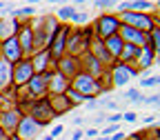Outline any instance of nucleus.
<instances>
[{
  "label": "nucleus",
  "mask_w": 160,
  "mask_h": 140,
  "mask_svg": "<svg viewBox=\"0 0 160 140\" xmlns=\"http://www.w3.org/2000/svg\"><path fill=\"white\" fill-rule=\"evenodd\" d=\"M31 76H33L31 60H22V62H18V65H16V76H13L16 85H25V82H29V78H31Z\"/></svg>",
  "instance_id": "5"
},
{
  "label": "nucleus",
  "mask_w": 160,
  "mask_h": 140,
  "mask_svg": "<svg viewBox=\"0 0 160 140\" xmlns=\"http://www.w3.org/2000/svg\"><path fill=\"white\" fill-rule=\"evenodd\" d=\"M122 20L127 22V27H131V29H136V31H149V29H156L153 27V22H151V18L149 16H142V13H129V11H125L122 13Z\"/></svg>",
  "instance_id": "1"
},
{
  "label": "nucleus",
  "mask_w": 160,
  "mask_h": 140,
  "mask_svg": "<svg viewBox=\"0 0 160 140\" xmlns=\"http://www.w3.org/2000/svg\"><path fill=\"white\" fill-rule=\"evenodd\" d=\"M20 51H27L31 53L33 51V29H22V33H20Z\"/></svg>",
  "instance_id": "13"
},
{
  "label": "nucleus",
  "mask_w": 160,
  "mask_h": 140,
  "mask_svg": "<svg viewBox=\"0 0 160 140\" xmlns=\"http://www.w3.org/2000/svg\"><path fill=\"white\" fill-rule=\"evenodd\" d=\"M58 16H60V18H73V16H76V11H73L71 7H62V9L58 11Z\"/></svg>",
  "instance_id": "25"
},
{
  "label": "nucleus",
  "mask_w": 160,
  "mask_h": 140,
  "mask_svg": "<svg viewBox=\"0 0 160 140\" xmlns=\"http://www.w3.org/2000/svg\"><path fill=\"white\" fill-rule=\"evenodd\" d=\"M122 47H125V42L120 40V36H111V38H107V51H109V56H120Z\"/></svg>",
  "instance_id": "16"
},
{
  "label": "nucleus",
  "mask_w": 160,
  "mask_h": 140,
  "mask_svg": "<svg viewBox=\"0 0 160 140\" xmlns=\"http://www.w3.org/2000/svg\"><path fill=\"white\" fill-rule=\"evenodd\" d=\"M116 129H118V127H116V125H109V127H107V129H105V133H113V131H116Z\"/></svg>",
  "instance_id": "36"
},
{
  "label": "nucleus",
  "mask_w": 160,
  "mask_h": 140,
  "mask_svg": "<svg viewBox=\"0 0 160 140\" xmlns=\"http://www.w3.org/2000/svg\"><path fill=\"white\" fill-rule=\"evenodd\" d=\"M153 140H158V138H153Z\"/></svg>",
  "instance_id": "43"
},
{
  "label": "nucleus",
  "mask_w": 160,
  "mask_h": 140,
  "mask_svg": "<svg viewBox=\"0 0 160 140\" xmlns=\"http://www.w3.org/2000/svg\"><path fill=\"white\" fill-rule=\"evenodd\" d=\"M67 33H69L67 27H60V29H58L56 40H53V47H51V51H49L53 58H60V56H62V51H65V47H67Z\"/></svg>",
  "instance_id": "6"
},
{
  "label": "nucleus",
  "mask_w": 160,
  "mask_h": 140,
  "mask_svg": "<svg viewBox=\"0 0 160 140\" xmlns=\"http://www.w3.org/2000/svg\"><path fill=\"white\" fill-rule=\"evenodd\" d=\"M11 76H13L11 62H7V60H0V89L7 87V85L11 82Z\"/></svg>",
  "instance_id": "14"
},
{
  "label": "nucleus",
  "mask_w": 160,
  "mask_h": 140,
  "mask_svg": "<svg viewBox=\"0 0 160 140\" xmlns=\"http://www.w3.org/2000/svg\"><path fill=\"white\" fill-rule=\"evenodd\" d=\"M69 96L73 98V102H82V100H85V96H80V93H76V91H69Z\"/></svg>",
  "instance_id": "30"
},
{
  "label": "nucleus",
  "mask_w": 160,
  "mask_h": 140,
  "mask_svg": "<svg viewBox=\"0 0 160 140\" xmlns=\"http://www.w3.org/2000/svg\"><path fill=\"white\" fill-rule=\"evenodd\" d=\"M45 140H53V138H51V136H47V138H45Z\"/></svg>",
  "instance_id": "41"
},
{
  "label": "nucleus",
  "mask_w": 160,
  "mask_h": 140,
  "mask_svg": "<svg viewBox=\"0 0 160 140\" xmlns=\"http://www.w3.org/2000/svg\"><path fill=\"white\" fill-rule=\"evenodd\" d=\"M60 133H62V125H58V127L51 131V138H56V136H60Z\"/></svg>",
  "instance_id": "33"
},
{
  "label": "nucleus",
  "mask_w": 160,
  "mask_h": 140,
  "mask_svg": "<svg viewBox=\"0 0 160 140\" xmlns=\"http://www.w3.org/2000/svg\"><path fill=\"white\" fill-rule=\"evenodd\" d=\"M140 102H145V105H158V93H153L149 98H140Z\"/></svg>",
  "instance_id": "27"
},
{
  "label": "nucleus",
  "mask_w": 160,
  "mask_h": 140,
  "mask_svg": "<svg viewBox=\"0 0 160 140\" xmlns=\"http://www.w3.org/2000/svg\"><path fill=\"white\" fill-rule=\"evenodd\" d=\"M122 118H125V120H129V122H133V120H136V118H138V116H136V113H133V111H129V113H125V116H122Z\"/></svg>",
  "instance_id": "32"
},
{
  "label": "nucleus",
  "mask_w": 160,
  "mask_h": 140,
  "mask_svg": "<svg viewBox=\"0 0 160 140\" xmlns=\"http://www.w3.org/2000/svg\"><path fill=\"white\" fill-rule=\"evenodd\" d=\"M116 120H122V116H120V113H113V116L109 118V122H113V125H116Z\"/></svg>",
  "instance_id": "35"
},
{
  "label": "nucleus",
  "mask_w": 160,
  "mask_h": 140,
  "mask_svg": "<svg viewBox=\"0 0 160 140\" xmlns=\"http://www.w3.org/2000/svg\"><path fill=\"white\" fill-rule=\"evenodd\" d=\"M2 7H5V5H2V2H0V9H2Z\"/></svg>",
  "instance_id": "42"
},
{
  "label": "nucleus",
  "mask_w": 160,
  "mask_h": 140,
  "mask_svg": "<svg viewBox=\"0 0 160 140\" xmlns=\"http://www.w3.org/2000/svg\"><path fill=\"white\" fill-rule=\"evenodd\" d=\"M49 80H51V89H53L58 96L62 93V91H67V87H69V85H67V78H65L62 73H56V76L49 78Z\"/></svg>",
  "instance_id": "17"
},
{
  "label": "nucleus",
  "mask_w": 160,
  "mask_h": 140,
  "mask_svg": "<svg viewBox=\"0 0 160 140\" xmlns=\"http://www.w3.org/2000/svg\"><path fill=\"white\" fill-rule=\"evenodd\" d=\"M0 140H5V131L2 129H0Z\"/></svg>",
  "instance_id": "39"
},
{
  "label": "nucleus",
  "mask_w": 160,
  "mask_h": 140,
  "mask_svg": "<svg viewBox=\"0 0 160 140\" xmlns=\"http://www.w3.org/2000/svg\"><path fill=\"white\" fill-rule=\"evenodd\" d=\"M107 7H113V2H96V9H107Z\"/></svg>",
  "instance_id": "31"
},
{
  "label": "nucleus",
  "mask_w": 160,
  "mask_h": 140,
  "mask_svg": "<svg viewBox=\"0 0 160 140\" xmlns=\"http://www.w3.org/2000/svg\"><path fill=\"white\" fill-rule=\"evenodd\" d=\"M82 136H85V131H82V129H80V131H76V133L71 136V140H80V138H82Z\"/></svg>",
  "instance_id": "34"
},
{
  "label": "nucleus",
  "mask_w": 160,
  "mask_h": 140,
  "mask_svg": "<svg viewBox=\"0 0 160 140\" xmlns=\"http://www.w3.org/2000/svg\"><path fill=\"white\" fill-rule=\"evenodd\" d=\"M76 93L80 91V96H93L100 91V85L96 82V78H91L89 73H80L76 76Z\"/></svg>",
  "instance_id": "2"
},
{
  "label": "nucleus",
  "mask_w": 160,
  "mask_h": 140,
  "mask_svg": "<svg viewBox=\"0 0 160 140\" xmlns=\"http://www.w3.org/2000/svg\"><path fill=\"white\" fill-rule=\"evenodd\" d=\"M49 73H36V76H31L29 78V89H31V93H42L45 89H47V82H49Z\"/></svg>",
  "instance_id": "12"
},
{
  "label": "nucleus",
  "mask_w": 160,
  "mask_h": 140,
  "mask_svg": "<svg viewBox=\"0 0 160 140\" xmlns=\"http://www.w3.org/2000/svg\"><path fill=\"white\" fill-rule=\"evenodd\" d=\"M96 105H98L96 100H89V102H87V107H89V109H96Z\"/></svg>",
  "instance_id": "38"
},
{
  "label": "nucleus",
  "mask_w": 160,
  "mask_h": 140,
  "mask_svg": "<svg viewBox=\"0 0 160 140\" xmlns=\"http://www.w3.org/2000/svg\"><path fill=\"white\" fill-rule=\"evenodd\" d=\"M140 87H145V89H149V87H158V76H151V78H145L142 82H140Z\"/></svg>",
  "instance_id": "24"
},
{
  "label": "nucleus",
  "mask_w": 160,
  "mask_h": 140,
  "mask_svg": "<svg viewBox=\"0 0 160 140\" xmlns=\"http://www.w3.org/2000/svg\"><path fill=\"white\" fill-rule=\"evenodd\" d=\"M49 107H51L53 113L56 111H67V109H71V102H69L67 96H56L53 100H49Z\"/></svg>",
  "instance_id": "15"
},
{
  "label": "nucleus",
  "mask_w": 160,
  "mask_h": 140,
  "mask_svg": "<svg viewBox=\"0 0 160 140\" xmlns=\"http://www.w3.org/2000/svg\"><path fill=\"white\" fill-rule=\"evenodd\" d=\"M31 13H33V7H22V9L13 11V16H31Z\"/></svg>",
  "instance_id": "28"
},
{
  "label": "nucleus",
  "mask_w": 160,
  "mask_h": 140,
  "mask_svg": "<svg viewBox=\"0 0 160 140\" xmlns=\"http://www.w3.org/2000/svg\"><path fill=\"white\" fill-rule=\"evenodd\" d=\"M116 29H118V18L102 16V18L98 20V33H100V36H105V38H111Z\"/></svg>",
  "instance_id": "7"
},
{
  "label": "nucleus",
  "mask_w": 160,
  "mask_h": 140,
  "mask_svg": "<svg viewBox=\"0 0 160 140\" xmlns=\"http://www.w3.org/2000/svg\"><path fill=\"white\" fill-rule=\"evenodd\" d=\"M71 20H73V22H85V20H87V13H78V11H76V16H73Z\"/></svg>",
  "instance_id": "29"
},
{
  "label": "nucleus",
  "mask_w": 160,
  "mask_h": 140,
  "mask_svg": "<svg viewBox=\"0 0 160 140\" xmlns=\"http://www.w3.org/2000/svg\"><path fill=\"white\" fill-rule=\"evenodd\" d=\"M96 140H109V138H96Z\"/></svg>",
  "instance_id": "40"
},
{
  "label": "nucleus",
  "mask_w": 160,
  "mask_h": 140,
  "mask_svg": "<svg viewBox=\"0 0 160 140\" xmlns=\"http://www.w3.org/2000/svg\"><path fill=\"white\" fill-rule=\"evenodd\" d=\"M127 98L133 100V102H140V91H138V89H129V91H127Z\"/></svg>",
  "instance_id": "26"
},
{
  "label": "nucleus",
  "mask_w": 160,
  "mask_h": 140,
  "mask_svg": "<svg viewBox=\"0 0 160 140\" xmlns=\"http://www.w3.org/2000/svg\"><path fill=\"white\" fill-rule=\"evenodd\" d=\"M153 53H156V51H151L149 47H142V49H140V67H142V69H149V67H151Z\"/></svg>",
  "instance_id": "20"
},
{
  "label": "nucleus",
  "mask_w": 160,
  "mask_h": 140,
  "mask_svg": "<svg viewBox=\"0 0 160 140\" xmlns=\"http://www.w3.org/2000/svg\"><path fill=\"white\" fill-rule=\"evenodd\" d=\"M140 49H142V47L125 45V47H122V51H120V56H122V60L127 62V60H131V58H138V56H140Z\"/></svg>",
  "instance_id": "22"
},
{
  "label": "nucleus",
  "mask_w": 160,
  "mask_h": 140,
  "mask_svg": "<svg viewBox=\"0 0 160 140\" xmlns=\"http://www.w3.org/2000/svg\"><path fill=\"white\" fill-rule=\"evenodd\" d=\"M93 58L98 60L100 65H105L111 56H109V51L105 49V45H102V42H93Z\"/></svg>",
  "instance_id": "19"
},
{
  "label": "nucleus",
  "mask_w": 160,
  "mask_h": 140,
  "mask_svg": "<svg viewBox=\"0 0 160 140\" xmlns=\"http://www.w3.org/2000/svg\"><path fill=\"white\" fill-rule=\"evenodd\" d=\"M142 120H145V122H147V125H151V122H153V120H156V116H147V118H142Z\"/></svg>",
  "instance_id": "37"
},
{
  "label": "nucleus",
  "mask_w": 160,
  "mask_h": 140,
  "mask_svg": "<svg viewBox=\"0 0 160 140\" xmlns=\"http://www.w3.org/2000/svg\"><path fill=\"white\" fill-rule=\"evenodd\" d=\"M131 76H138V69H131L129 65H118V67L113 69V82H116L118 87H125V85L129 82Z\"/></svg>",
  "instance_id": "4"
},
{
  "label": "nucleus",
  "mask_w": 160,
  "mask_h": 140,
  "mask_svg": "<svg viewBox=\"0 0 160 140\" xmlns=\"http://www.w3.org/2000/svg\"><path fill=\"white\" fill-rule=\"evenodd\" d=\"M120 40H129V42H133V47H140L145 42V36L140 33V31H136V29H131V27H127V25H122L120 27Z\"/></svg>",
  "instance_id": "9"
},
{
  "label": "nucleus",
  "mask_w": 160,
  "mask_h": 140,
  "mask_svg": "<svg viewBox=\"0 0 160 140\" xmlns=\"http://www.w3.org/2000/svg\"><path fill=\"white\" fill-rule=\"evenodd\" d=\"M40 127H42V125H40L38 120H33L31 116L29 118H22L18 122V136H20V140H33L36 133L40 131Z\"/></svg>",
  "instance_id": "3"
},
{
  "label": "nucleus",
  "mask_w": 160,
  "mask_h": 140,
  "mask_svg": "<svg viewBox=\"0 0 160 140\" xmlns=\"http://www.w3.org/2000/svg\"><path fill=\"white\" fill-rule=\"evenodd\" d=\"M51 116H53V111H51V107H49V100L45 102V100H40V102H36V111H33V120L38 118V122L42 125V122H49L51 120Z\"/></svg>",
  "instance_id": "11"
},
{
  "label": "nucleus",
  "mask_w": 160,
  "mask_h": 140,
  "mask_svg": "<svg viewBox=\"0 0 160 140\" xmlns=\"http://www.w3.org/2000/svg\"><path fill=\"white\" fill-rule=\"evenodd\" d=\"M149 40H151V51H156L158 49V42H160V31L158 29H151V36H149Z\"/></svg>",
  "instance_id": "23"
},
{
  "label": "nucleus",
  "mask_w": 160,
  "mask_h": 140,
  "mask_svg": "<svg viewBox=\"0 0 160 140\" xmlns=\"http://www.w3.org/2000/svg\"><path fill=\"white\" fill-rule=\"evenodd\" d=\"M18 111L16 109H9V111H2L0 113V129L2 131H11V129H16L18 127Z\"/></svg>",
  "instance_id": "10"
},
{
  "label": "nucleus",
  "mask_w": 160,
  "mask_h": 140,
  "mask_svg": "<svg viewBox=\"0 0 160 140\" xmlns=\"http://www.w3.org/2000/svg\"><path fill=\"white\" fill-rule=\"evenodd\" d=\"M47 62H49V51H40V53L36 56V60L31 62V67H33L36 71H42V69L47 67Z\"/></svg>",
  "instance_id": "21"
},
{
  "label": "nucleus",
  "mask_w": 160,
  "mask_h": 140,
  "mask_svg": "<svg viewBox=\"0 0 160 140\" xmlns=\"http://www.w3.org/2000/svg\"><path fill=\"white\" fill-rule=\"evenodd\" d=\"M2 53H5V60L7 62H16V60L20 58V45H18V40L16 38H9L5 40V45H2Z\"/></svg>",
  "instance_id": "8"
},
{
  "label": "nucleus",
  "mask_w": 160,
  "mask_h": 140,
  "mask_svg": "<svg viewBox=\"0 0 160 140\" xmlns=\"http://www.w3.org/2000/svg\"><path fill=\"white\" fill-rule=\"evenodd\" d=\"M16 27H18V22H16V20H0V38L9 40Z\"/></svg>",
  "instance_id": "18"
}]
</instances>
